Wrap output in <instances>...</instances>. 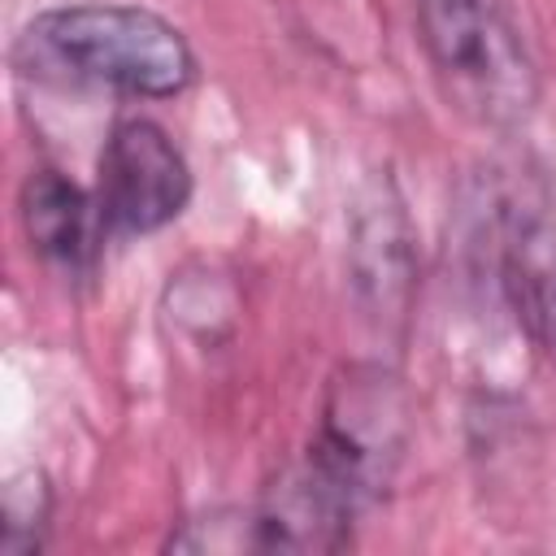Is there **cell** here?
Here are the masks:
<instances>
[{"label":"cell","instance_id":"cell-1","mask_svg":"<svg viewBox=\"0 0 556 556\" xmlns=\"http://www.w3.org/2000/svg\"><path fill=\"white\" fill-rule=\"evenodd\" d=\"M13 65L39 83L91 87L130 100H169L195 83V52L187 35L156 9L113 0L43 9L17 35Z\"/></svg>","mask_w":556,"mask_h":556},{"label":"cell","instance_id":"cell-2","mask_svg":"<svg viewBox=\"0 0 556 556\" xmlns=\"http://www.w3.org/2000/svg\"><path fill=\"white\" fill-rule=\"evenodd\" d=\"M408 421L413 408L404 382L378 361H356L330 382L317 434L308 439L304 456L330 473L361 508H369L387 495L404 460Z\"/></svg>","mask_w":556,"mask_h":556},{"label":"cell","instance_id":"cell-3","mask_svg":"<svg viewBox=\"0 0 556 556\" xmlns=\"http://www.w3.org/2000/svg\"><path fill=\"white\" fill-rule=\"evenodd\" d=\"M421 43L460 100L491 126L521 122L534 104V70L517 30L491 0H413Z\"/></svg>","mask_w":556,"mask_h":556},{"label":"cell","instance_id":"cell-4","mask_svg":"<svg viewBox=\"0 0 556 556\" xmlns=\"http://www.w3.org/2000/svg\"><path fill=\"white\" fill-rule=\"evenodd\" d=\"M195 178L182 148L152 117H117L96 165V208L109 239L165 230L191 204Z\"/></svg>","mask_w":556,"mask_h":556},{"label":"cell","instance_id":"cell-5","mask_svg":"<svg viewBox=\"0 0 556 556\" xmlns=\"http://www.w3.org/2000/svg\"><path fill=\"white\" fill-rule=\"evenodd\" d=\"M348 278L382 334H404L417 291V230L391 169H374L348 213Z\"/></svg>","mask_w":556,"mask_h":556},{"label":"cell","instance_id":"cell-6","mask_svg":"<svg viewBox=\"0 0 556 556\" xmlns=\"http://www.w3.org/2000/svg\"><path fill=\"white\" fill-rule=\"evenodd\" d=\"M252 513V552H339L352 543V526L365 513L330 473L308 456L287 465Z\"/></svg>","mask_w":556,"mask_h":556},{"label":"cell","instance_id":"cell-7","mask_svg":"<svg viewBox=\"0 0 556 556\" xmlns=\"http://www.w3.org/2000/svg\"><path fill=\"white\" fill-rule=\"evenodd\" d=\"M17 213L30 248L65 274H87L96 265L100 243L109 239L96 208V191H83L70 174L52 165H39L22 178Z\"/></svg>","mask_w":556,"mask_h":556},{"label":"cell","instance_id":"cell-8","mask_svg":"<svg viewBox=\"0 0 556 556\" xmlns=\"http://www.w3.org/2000/svg\"><path fill=\"white\" fill-rule=\"evenodd\" d=\"M504 282L556 365V235L539 217L504 222Z\"/></svg>","mask_w":556,"mask_h":556},{"label":"cell","instance_id":"cell-9","mask_svg":"<svg viewBox=\"0 0 556 556\" xmlns=\"http://www.w3.org/2000/svg\"><path fill=\"white\" fill-rule=\"evenodd\" d=\"M52 526V482L43 469H22L4 486V556H35Z\"/></svg>","mask_w":556,"mask_h":556},{"label":"cell","instance_id":"cell-10","mask_svg":"<svg viewBox=\"0 0 556 556\" xmlns=\"http://www.w3.org/2000/svg\"><path fill=\"white\" fill-rule=\"evenodd\" d=\"M165 547H178V552H252V513L230 508V513H208V517L182 521V530L169 534Z\"/></svg>","mask_w":556,"mask_h":556}]
</instances>
